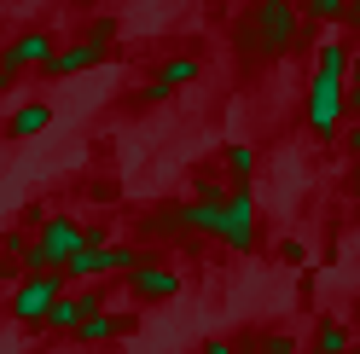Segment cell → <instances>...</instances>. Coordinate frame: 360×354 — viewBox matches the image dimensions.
Segmentation results:
<instances>
[{"instance_id":"6da1fadb","label":"cell","mask_w":360,"mask_h":354,"mask_svg":"<svg viewBox=\"0 0 360 354\" xmlns=\"http://www.w3.org/2000/svg\"><path fill=\"white\" fill-rule=\"evenodd\" d=\"M308 18L297 0H250V6L238 12V24H233V47L250 58V64H274L285 53H297L308 47Z\"/></svg>"},{"instance_id":"7a4b0ae2","label":"cell","mask_w":360,"mask_h":354,"mask_svg":"<svg viewBox=\"0 0 360 354\" xmlns=\"http://www.w3.org/2000/svg\"><path fill=\"white\" fill-rule=\"evenodd\" d=\"M343 99H349V41H326L314 53V76H308V93H302V128L314 140H331L349 122Z\"/></svg>"},{"instance_id":"3957f363","label":"cell","mask_w":360,"mask_h":354,"mask_svg":"<svg viewBox=\"0 0 360 354\" xmlns=\"http://www.w3.org/2000/svg\"><path fill=\"white\" fill-rule=\"evenodd\" d=\"M82 244H87V227L76 215H41V232H35V244H30V256L18 268L24 273H64V261Z\"/></svg>"},{"instance_id":"277c9868","label":"cell","mask_w":360,"mask_h":354,"mask_svg":"<svg viewBox=\"0 0 360 354\" xmlns=\"http://www.w3.org/2000/svg\"><path fill=\"white\" fill-rule=\"evenodd\" d=\"M215 244H227L233 256H256L262 244V209H256V192L250 186H233L227 204H221V238Z\"/></svg>"},{"instance_id":"5b68a950","label":"cell","mask_w":360,"mask_h":354,"mask_svg":"<svg viewBox=\"0 0 360 354\" xmlns=\"http://www.w3.org/2000/svg\"><path fill=\"white\" fill-rule=\"evenodd\" d=\"M64 291H70L64 273H24V279H18V291L6 296V314H12L18 325H47L53 302H58Z\"/></svg>"},{"instance_id":"8992f818","label":"cell","mask_w":360,"mask_h":354,"mask_svg":"<svg viewBox=\"0 0 360 354\" xmlns=\"http://www.w3.org/2000/svg\"><path fill=\"white\" fill-rule=\"evenodd\" d=\"M122 284H128V296H134V302H174L186 279H180V268H169V261H151V256H146Z\"/></svg>"},{"instance_id":"52a82bcc","label":"cell","mask_w":360,"mask_h":354,"mask_svg":"<svg viewBox=\"0 0 360 354\" xmlns=\"http://www.w3.org/2000/svg\"><path fill=\"white\" fill-rule=\"evenodd\" d=\"M53 53H58V47H53V35H47V29H24L6 53H0V64H6L12 76H18V70H47Z\"/></svg>"},{"instance_id":"ba28073f","label":"cell","mask_w":360,"mask_h":354,"mask_svg":"<svg viewBox=\"0 0 360 354\" xmlns=\"http://www.w3.org/2000/svg\"><path fill=\"white\" fill-rule=\"evenodd\" d=\"M105 64V53L99 47H87V41H70V47H58L53 53V64L41 76H53V81H70V76H87V70H99Z\"/></svg>"},{"instance_id":"9c48e42d","label":"cell","mask_w":360,"mask_h":354,"mask_svg":"<svg viewBox=\"0 0 360 354\" xmlns=\"http://www.w3.org/2000/svg\"><path fill=\"white\" fill-rule=\"evenodd\" d=\"M53 128V105H18L12 117H6V140H35V134H47Z\"/></svg>"},{"instance_id":"30bf717a","label":"cell","mask_w":360,"mask_h":354,"mask_svg":"<svg viewBox=\"0 0 360 354\" xmlns=\"http://www.w3.org/2000/svg\"><path fill=\"white\" fill-rule=\"evenodd\" d=\"M128 325H134V314H110V308H105V314H87V320L76 325L70 343H87V348H94V343H110V337L128 331Z\"/></svg>"},{"instance_id":"8fae6325","label":"cell","mask_w":360,"mask_h":354,"mask_svg":"<svg viewBox=\"0 0 360 354\" xmlns=\"http://www.w3.org/2000/svg\"><path fill=\"white\" fill-rule=\"evenodd\" d=\"M221 169L233 174V186H250V181H256V145L227 140V145H221Z\"/></svg>"},{"instance_id":"7c38bea8","label":"cell","mask_w":360,"mask_h":354,"mask_svg":"<svg viewBox=\"0 0 360 354\" xmlns=\"http://www.w3.org/2000/svg\"><path fill=\"white\" fill-rule=\"evenodd\" d=\"M302 18L308 24H360V6L354 0H302Z\"/></svg>"},{"instance_id":"4fadbf2b","label":"cell","mask_w":360,"mask_h":354,"mask_svg":"<svg viewBox=\"0 0 360 354\" xmlns=\"http://www.w3.org/2000/svg\"><path fill=\"white\" fill-rule=\"evenodd\" d=\"M198 76H204V64H198L192 53H174V58H163V70H157V81H163L169 93H180V87H192Z\"/></svg>"},{"instance_id":"5bb4252c","label":"cell","mask_w":360,"mask_h":354,"mask_svg":"<svg viewBox=\"0 0 360 354\" xmlns=\"http://www.w3.org/2000/svg\"><path fill=\"white\" fill-rule=\"evenodd\" d=\"M308 348H314V354H349V325L337 320V314H326L320 325H314V337H308Z\"/></svg>"},{"instance_id":"9a60e30c","label":"cell","mask_w":360,"mask_h":354,"mask_svg":"<svg viewBox=\"0 0 360 354\" xmlns=\"http://www.w3.org/2000/svg\"><path fill=\"white\" fill-rule=\"evenodd\" d=\"M227 181H221V174L210 169V174H198V181H192V197H198V204H227Z\"/></svg>"},{"instance_id":"2e32d148","label":"cell","mask_w":360,"mask_h":354,"mask_svg":"<svg viewBox=\"0 0 360 354\" xmlns=\"http://www.w3.org/2000/svg\"><path fill=\"white\" fill-rule=\"evenodd\" d=\"M87 47H99L105 58H110V47H117V18H94V24H87Z\"/></svg>"},{"instance_id":"e0dca14e","label":"cell","mask_w":360,"mask_h":354,"mask_svg":"<svg viewBox=\"0 0 360 354\" xmlns=\"http://www.w3.org/2000/svg\"><path fill=\"white\" fill-rule=\"evenodd\" d=\"M302 343L290 331H256V354H297Z\"/></svg>"},{"instance_id":"ac0fdd59","label":"cell","mask_w":360,"mask_h":354,"mask_svg":"<svg viewBox=\"0 0 360 354\" xmlns=\"http://www.w3.org/2000/svg\"><path fill=\"white\" fill-rule=\"evenodd\" d=\"M279 261L285 268H308V244L302 238H279Z\"/></svg>"},{"instance_id":"d6986e66","label":"cell","mask_w":360,"mask_h":354,"mask_svg":"<svg viewBox=\"0 0 360 354\" xmlns=\"http://www.w3.org/2000/svg\"><path fill=\"white\" fill-rule=\"evenodd\" d=\"M169 99H174V93H169V87L157 81V76H151V81L140 87V105H169Z\"/></svg>"},{"instance_id":"ffe728a7","label":"cell","mask_w":360,"mask_h":354,"mask_svg":"<svg viewBox=\"0 0 360 354\" xmlns=\"http://www.w3.org/2000/svg\"><path fill=\"white\" fill-rule=\"evenodd\" d=\"M198 354H238V337H210Z\"/></svg>"},{"instance_id":"44dd1931","label":"cell","mask_w":360,"mask_h":354,"mask_svg":"<svg viewBox=\"0 0 360 354\" xmlns=\"http://www.w3.org/2000/svg\"><path fill=\"white\" fill-rule=\"evenodd\" d=\"M349 93H360V41H354V53H349Z\"/></svg>"},{"instance_id":"7402d4cb","label":"cell","mask_w":360,"mask_h":354,"mask_svg":"<svg viewBox=\"0 0 360 354\" xmlns=\"http://www.w3.org/2000/svg\"><path fill=\"white\" fill-rule=\"evenodd\" d=\"M349 157L360 163V122H349Z\"/></svg>"},{"instance_id":"603a6c76","label":"cell","mask_w":360,"mask_h":354,"mask_svg":"<svg viewBox=\"0 0 360 354\" xmlns=\"http://www.w3.org/2000/svg\"><path fill=\"white\" fill-rule=\"evenodd\" d=\"M12 81H18V76L6 70V64H0V99H6V93H12Z\"/></svg>"},{"instance_id":"cb8c5ba5","label":"cell","mask_w":360,"mask_h":354,"mask_svg":"<svg viewBox=\"0 0 360 354\" xmlns=\"http://www.w3.org/2000/svg\"><path fill=\"white\" fill-rule=\"evenodd\" d=\"M349 221H354V227H360V197H349Z\"/></svg>"},{"instance_id":"d4e9b609","label":"cell","mask_w":360,"mask_h":354,"mask_svg":"<svg viewBox=\"0 0 360 354\" xmlns=\"http://www.w3.org/2000/svg\"><path fill=\"white\" fill-rule=\"evenodd\" d=\"M6 279H12V261H6V256H0V284H6Z\"/></svg>"},{"instance_id":"484cf974","label":"cell","mask_w":360,"mask_h":354,"mask_svg":"<svg viewBox=\"0 0 360 354\" xmlns=\"http://www.w3.org/2000/svg\"><path fill=\"white\" fill-rule=\"evenodd\" d=\"M349 181H354V186H360V163H354V169H349Z\"/></svg>"},{"instance_id":"4316f807","label":"cell","mask_w":360,"mask_h":354,"mask_svg":"<svg viewBox=\"0 0 360 354\" xmlns=\"http://www.w3.org/2000/svg\"><path fill=\"white\" fill-rule=\"evenodd\" d=\"M349 354H360V348H349Z\"/></svg>"},{"instance_id":"83f0119b","label":"cell","mask_w":360,"mask_h":354,"mask_svg":"<svg viewBox=\"0 0 360 354\" xmlns=\"http://www.w3.org/2000/svg\"><path fill=\"white\" fill-rule=\"evenodd\" d=\"M354 6H360V0H354Z\"/></svg>"}]
</instances>
